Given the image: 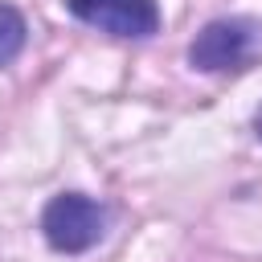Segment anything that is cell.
<instances>
[{
	"mask_svg": "<svg viewBox=\"0 0 262 262\" xmlns=\"http://www.w3.org/2000/svg\"><path fill=\"white\" fill-rule=\"evenodd\" d=\"M66 8L111 37H151L160 29V4L156 0H66Z\"/></svg>",
	"mask_w": 262,
	"mask_h": 262,
	"instance_id": "3957f363",
	"label": "cell"
},
{
	"mask_svg": "<svg viewBox=\"0 0 262 262\" xmlns=\"http://www.w3.org/2000/svg\"><path fill=\"white\" fill-rule=\"evenodd\" d=\"M41 233L61 254H86L106 233V209L82 192H61L41 213Z\"/></svg>",
	"mask_w": 262,
	"mask_h": 262,
	"instance_id": "6da1fadb",
	"label": "cell"
},
{
	"mask_svg": "<svg viewBox=\"0 0 262 262\" xmlns=\"http://www.w3.org/2000/svg\"><path fill=\"white\" fill-rule=\"evenodd\" d=\"M262 45V25L250 16H221L209 20L196 41L188 45V61L205 74H221V70H237L242 61H250Z\"/></svg>",
	"mask_w": 262,
	"mask_h": 262,
	"instance_id": "7a4b0ae2",
	"label": "cell"
},
{
	"mask_svg": "<svg viewBox=\"0 0 262 262\" xmlns=\"http://www.w3.org/2000/svg\"><path fill=\"white\" fill-rule=\"evenodd\" d=\"M25 16L12 4H0V66H8L20 49H25Z\"/></svg>",
	"mask_w": 262,
	"mask_h": 262,
	"instance_id": "277c9868",
	"label": "cell"
},
{
	"mask_svg": "<svg viewBox=\"0 0 262 262\" xmlns=\"http://www.w3.org/2000/svg\"><path fill=\"white\" fill-rule=\"evenodd\" d=\"M254 131H258V139H262V106L254 111Z\"/></svg>",
	"mask_w": 262,
	"mask_h": 262,
	"instance_id": "5b68a950",
	"label": "cell"
}]
</instances>
